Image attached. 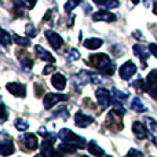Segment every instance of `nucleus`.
I'll use <instances>...</instances> for the list:
<instances>
[{"label": "nucleus", "instance_id": "obj_33", "mask_svg": "<svg viewBox=\"0 0 157 157\" xmlns=\"http://www.w3.org/2000/svg\"><path fill=\"white\" fill-rule=\"evenodd\" d=\"M103 7H106V8H116V7H119V0H108V2H106V4L103 6Z\"/></svg>", "mask_w": 157, "mask_h": 157}, {"label": "nucleus", "instance_id": "obj_9", "mask_svg": "<svg viewBox=\"0 0 157 157\" xmlns=\"http://www.w3.org/2000/svg\"><path fill=\"white\" fill-rule=\"evenodd\" d=\"M41 155L44 157H62V153L59 150L54 149V142L52 141H47L43 139V144H41Z\"/></svg>", "mask_w": 157, "mask_h": 157}, {"label": "nucleus", "instance_id": "obj_7", "mask_svg": "<svg viewBox=\"0 0 157 157\" xmlns=\"http://www.w3.org/2000/svg\"><path fill=\"white\" fill-rule=\"evenodd\" d=\"M2 144H0V153H2L3 157H7L10 155H13L15 147H14V144H13V139L10 136L6 135V132H2Z\"/></svg>", "mask_w": 157, "mask_h": 157}, {"label": "nucleus", "instance_id": "obj_30", "mask_svg": "<svg viewBox=\"0 0 157 157\" xmlns=\"http://www.w3.org/2000/svg\"><path fill=\"white\" fill-rule=\"evenodd\" d=\"M19 62H21V65L24 66L26 71H29V69L33 66V61L30 59V57H28V55H26V57H24V58H21V61H19Z\"/></svg>", "mask_w": 157, "mask_h": 157}, {"label": "nucleus", "instance_id": "obj_39", "mask_svg": "<svg viewBox=\"0 0 157 157\" xmlns=\"http://www.w3.org/2000/svg\"><path fill=\"white\" fill-rule=\"evenodd\" d=\"M132 35H134V36H136V37H138V40H144V39H145V37H144V36H142V35H141V33H139V32H138V30H136V32H134V33H132Z\"/></svg>", "mask_w": 157, "mask_h": 157}, {"label": "nucleus", "instance_id": "obj_13", "mask_svg": "<svg viewBox=\"0 0 157 157\" xmlns=\"http://www.w3.org/2000/svg\"><path fill=\"white\" fill-rule=\"evenodd\" d=\"M75 123H76L77 127L86 128V127H88L90 124L94 123V119H92V116H90V114H86V113L78 110L77 113L75 114Z\"/></svg>", "mask_w": 157, "mask_h": 157}, {"label": "nucleus", "instance_id": "obj_32", "mask_svg": "<svg viewBox=\"0 0 157 157\" xmlns=\"http://www.w3.org/2000/svg\"><path fill=\"white\" fill-rule=\"evenodd\" d=\"M125 157H144V153L138 149H130V152L125 155Z\"/></svg>", "mask_w": 157, "mask_h": 157}, {"label": "nucleus", "instance_id": "obj_36", "mask_svg": "<svg viewBox=\"0 0 157 157\" xmlns=\"http://www.w3.org/2000/svg\"><path fill=\"white\" fill-rule=\"evenodd\" d=\"M149 50H150V52H152V54L157 58V44L156 43H150L149 44Z\"/></svg>", "mask_w": 157, "mask_h": 157}, {"label": "nucleus", "instance_id": "obj_40", "mask_svg": "<svg viewBox=\"0 0 157 157\" xmlns=\"http://www.w3.org/2000/svg\"><path fill=\"white\" fill-rule=\"evenodd\" d=\"M153 13L157 15V0H155V3H153Z\"/></svg>", "mask_w": 157, "mask_h": 157}, {"label": "nucleus", "instance_id": "obj_15", "mask_svg": "<svg viewBox=\"0 0 157 157\" xmlns=\"http://www.w3.org/2000/svg\"><path fill=\"white\" fill-rule=\"evenodd\" d=\"M132 132L138 139H146L147 135H149L147 127H145L144 123H141V121H134L132 123Z\"/></svg>", "mask_w": 157, "mask_h": 157}, {"label": "nucleus", "instance_id": "obj_27", "mask_svg": "<svg viewBox=\"0 0 157 157\" xmlns=\"http://www.w3.org/2000/svg\"><path fill=\"white\" fill-rule=\"evenodd\" d=\"M80 2L81 0H68V2L65 3V11L66 13H72V11L80 4Z\"/></svg>", "mask_w": 157, "mask_h": 157}, {"label": "nucleus", "instance_id": "obj_16", "mask_svg": "<svg viewBox=\"0 0 157 157\" xmlns=\"http://www.w3.org/2000/svg\"><path fill=\"white\" fill-rule=\"evenodd\" d=\"M92 19L94 21H105V22H114L116 21V15L112 14L110 11H106V10H99L97 13L92 14Z\"/></svg>", "mask_w": 157, "mask_h": 157}, {"label": "nucleus", "instance_id": "obj_26", "mask_svg": "<svg viewBox=\"0 0 157 157\" xmlns=\"http://www.w3.org/2000/svg\"><path fill=\"white\" fill-rule=\"evenodd\" d=\"M78 58H80V52H78L76 48H71V50H69V52L66 54V59H68V62L77 61Z\"/></svg>", "mask_w": 157, "mask_h": 157}, {"label": "nucleus", "instance_id": "obj_17", "mask_svg": "<svg viewBox=\"0 0 157 157\" xmlns=\"http://www.w3.org/2000/svg\"><path fill=\"white\" fill-rule=\"evenodd\" d=\"M145 124L147 127V131H149V135L152 136L153 144L157 146V121L152 117H145Z\"/></svg>", "mask_w": 157, "mask_h": 157}, {"label": "nucleus", "instance_id": "obj_14", "mask_svg": "<svg viewBox=\"0 0 157 157\" xmlns=\"http://www.w3.org/2000/svg\"><path fill=\"white\" fill-rule=\"evenodd\" d=\"M6 88H7L13 95H15V97H22L24 98L25 95H26V86H25V84L13 81V83H8L7 86H6Z\"/></svg>", "mask_w": 157, "mask_h": 157}, {"label": "nucleus", "instance_id": "obj_21", "mask_svg": "<svg viewBox=\"0 0 157 157\" xmlns=\"http://www.w3.org/2000/svg\"><path fill=\"white\" fill-rule=\"evenodd\" d=\"M112 98H113V102L114 105H117V103H120L121 105L123 102H125L128 98V94L124 91H120L119 88H113V94H112Z\"/></svg>", "mask_w": 157, "mask_h": 157}, {"label": "nucleus", "instance_id": "obj_29", "mask_svg": "<svg viewBox=\"0 0 157 157\" xmlns=\"http://www.w3.org/2000/svg\"><path fill=\"white\" fill-rule=\"evenodd\" d=\"M25 33H26L28 37H35V36L37 35V29L35 28L33 24H28L26 26H25Z\"/></svg>", "mask_w": 157, "mask_h": 157}, {"label": "nucleus", "instance_id": "obj_43", "mask_svg": "<svg viewBox=\"0 0 157 157\" xmlns=\"http://www.w3.org/2000/svg\"><path fill=\"white\" fill-rule=\"evenodd\" d=\"M81 157H88V156H81Z\"/></svg>", "mask_w": 157, "mask_h": 157}, {"label": "nucleus", "instance_id": "obj_24", "mask_svg": "<svg viewBox=\"0 0 157 157\" xmlns=\"http://www.w3.org/2000/svg\"><path fill=\"white\" fill-rule=\"evenodd\" d=\"M130 86L134 87L135 90H138V91H146V80H142V78H138V80L132 81Z\"/></svg>", "mask_w": 157, "mask_h": 157}, {"label": "nucleus", "instance_id": "obj_5", "mask_svg": "<svg viewBox=\"0 0 157 157\" xmlns=\"http://www.w3.org/2000/svg\"><path fill=\"white\" fill-rule=\"evenodd\" d=\"M146 92L157 99V69H153L146 77Z\"/></svg>", "mask_w": 157, "mask_h": 157}, {"label": "nucleus", "instance_id": "obj_4", "mask_svg": "<svg viewBox=\"0 0 157 157\" xmlns=\"http://www.w3.org/2000/svg\"><path fill=\"white\" fill-rule=\"evenodd\" d=\"M19 142H21V146H24V149L26 152H30V150H36L39 146L37 142V136L35 134H25L19 138Z\"/></svg>", "mask_w": 157, "mask_h": 157}, {"label": "nucleus", "instance_id": "obj_38", "mask_svg": "<svg viewBox=\"0 0 157 157\" xmlns=\"http://www.w3.org/2000/svg\"><path fill=\"white\" fill-rule=\"evenodd\" d=\"M106 2H108V0H94V3L98 4V6H105Z\"/></svg>", "mask_w": 157, "mask_h": 157}, {"label": "nucleus", "instance_id": "obj_25", "mask_svg": "<svg viewBox=\"0 0 157 157\" xmlns=\"http://www.w3.org/2000/svg\"><path fill=\"white\" fill-rule=\"evenodd\" d=\"M13 37H14V41H15L19 47H29L30 46V40H29V39L21 37V36H18V35H13Z\"/></svg>", "mask_w": 157, "mask_h": 157}, {"label": "nucleus", "instance_id": "obj_34", "mask_svg": "<svg viewBox=\"0 0 157 157\" xmlns=\"http://www.w3.org/2000/svg\"><path fill=\"white\" fill-rule=\"evenodd\" d=\"M21 2L26 8H33L35 7V4L37 3V0H21Z\"/></svg>", "mask_w": 157, "mask_h": 157}, {"label": "nucleus", "instance_id": "obj_19", "mask_svg": "<svg viewBox=\"0 0 157 157\" xmlns=\"http://www.w3.org/2000/svg\"><path fill=\"white\" fill-rule=\"evenodd\" d=\"M51 84H52V86H54L57 90L62 91V90L66 87V77L63 76V75H61V73L52 75V77H51Z\"/></svg>", "mask_w": 157, "mask_h": 157}, {"label": "nucleus", "instance_id": "obj_31", "mask_svg": "<svg viewBox=\"0 0 157 157\" xmlns=\"http://www.w3.org/2000/svg\"><path fill=\"white\" fill-rule=\"evenodd\" d=\"M11 43V35L6 29H3V37H2V47H7Z\"/></svg>", "mask_w": 157, "mask_h": 157}, {"label": "nucleus", "instance_id": "obj_2", "mask_svg": "<svg viewBox=\"0 0 157 157\" xmlns=\"http://www.w3.org/2000/svg\"><path fill=\"white\" fill-rule=\"evenodd\" d=\"M124 113H125V109L123 108L120 103H117L116 108H113L108 113L105 125L110 131H113V132H117V131L123 130V114Z\"/></svg>", "mask_w": 157, "mask_h": 157}, {"label": "nucleus", "instance_id": "obj_8", "mask_svg": "<svg viewBox=\"0 0 157 157\" xmlns=\"http://www.w3.org/2000/svg\"><path fill=\"white\" fill-rule=\"evenodd\" d=\"M135 73H136V65L132 61H127L125 63H123L119 71V75L123 80H130Z\"/></svg>", "mask_w": 157, "mask_h": 157}, {"label": "nucleus", "instance_id": "obj_6", "mask_svg": "<svg viewBox=\"0 0 157 157\" xmlns=\"http://www.w3.org/2000/svg\"><path fill=\"white\" fill-rule=\"evenodd\" d=\"M66 99H68V97L65 94H52V92H48V94H46V97L43 99L44 109L48 110L54 105H57L58 102H62V101H66Z\"/></svg>", "mask_w": 157, "mask_h": 157}, {"label": "nucleus", "instance_id": "obj_1", "mask_svg": "<svg viewBox=\"0 0 157 157\" xmlns=\"http://www.w3.org/2000/svg\"><path fill=\"white\" fill-rule=\"evenodd\" d=\"M87 63L90 66H92V68H95L99 73L108 75V76H112L114 72V68H116L114 62L109 58V55L102 54V52L90 55L88 59H87Z\"/></svg>", "mask_w": 157, "mask_h": 157}, {"label": "nucleus", "instance_id": "obj_28", "mask_svg": "<svg viewBox=\"0 0 157 157\" xmlns=\"http://www.w3.org/2000/svg\"><path fill=\"white\" fill-rule=\"evenodd\" d=\"M15 128L18 131H26L28 128H29V124H28V121L26 120H24V119H17Z\"/></svg>", "mask_w": 157, "mask_h": 157}, {"label": "nucleus", "instance_id": "obj_10", "mask_svg": "<svg viewBox=\"0 0 157 157\" xmlns=\"http://www.w3.org/2000/svg\"><path fill=\"white\" fill-rule=\"evenodd\" d=\"M95 94H97L98 103L101 105V109H102V110L108 108V106L110 105V101L113 99V98H112V94L106 88H98Z\"/></svg>", "mask_w": 157, "mask_h": 157}, {"label": "nucleus", "instance_id": "obj_11", "mask_svg": "<svg viewBox=\"0 0 157 157\" xmlns=\"http://www.w3.org/2000/svg\"><path fill=\"white\" fill-rule=\"evenodd\" d=\"M132 51H134V54H135L136 57L141 59L142 68H146V61H147V58H149V55L152 54V52H150V50L145 48L142 44H134V46H132Z\"/></svg>", "mask_w": 157, "mask_h": 157}, {"label": "nucleus", "instance_id": "obj_12", "mask_svg": "<svg viewBox=\"0 0 157 157\" xmlns=\"http://www.w3.org/2000/svg\"><path fill=\"white\" fill-rule=\"evenodd\" d=\"M44 35H46V37H47V40H48L50 46H51L54 50H58V48H61V47H62L63 39L61 37L58 33H55L54 30H46V32H44Z\"/></svg>", "mask_w": 157, "mask_h": 157}, {"label": "nucleus", "instance_id": "obj_23", "mask_svg": "<svg viewBox=\"0 0 157 157\" xmlns=\"http://www.w3.org/2000/svg\"><path fill=\"white\" fill-rule=\"evenodd\" d=\"M131 109H132L134 112H138V113H144V112L147 110V108L144 105L141 98H138V97H135L132 99V102H131Z\"/></svg>", "mask_w": 157, "mask_h": 157}, {"label": "nucleus", "instance_id": "obj_42", "mask_svg": "<svg viewBox=\"0 0 157 157\" xmlns=\"http://www.w3.org/2000/svg\"><path fill=\"white\" fill-rule=\"evenodd\" d=\"M102 157H112V156H108V155H103Z\"/></svg>", "mask_w": 157, "mask_h": 157}, {"label": "nucleus", "instance_id": "obj_41", "mask_svg": "<svg viewBox=\"0 0 157 157\" xmlns=\"http://www.w3.org/2000/svg\"><path fill=\"white\" fill-rule=\"evenodd\" d=\"M36 157H44V156H43V155H41V153H40V155H37Z\"/></svg>", "mask_w": 157, "mask_h": 157}, {"label": "nucleus", "instance_id": "obj_18", "mask_svg": "<svg viewBox=\"0 0 157 157\" xmlns=\"http://www.w3.org/2000/svg\"><path fill=\"white\" fill-rule=\"evenodd\" d=\"M35 52H36V57H37L39 59L47 61V62H50V63H54V61H55L54 57H52L47 50H44L41 46H35Z\"/></svg>", "mask_w": 157, "mask_h": 157}, {"label": "nucleus", "instance_id": "obj_37", "mask_svg": "<svg viewBox=\"0 0 157 157\" xmlns=\"http://www.w3.org/2000/svg\"><path fill=\"white\" fill-rule=\"evenodd\" d=\"M6 119H7V109H6L4 105H3V119H2V123H4Z\"/></svg>", "mask_w": 157, "mask_h": 157}, {"label": "nucleus", "instance_id": "obj_3", "mask_svg": "<svg viewBox=\"0 0 157 157\" xmlns=\"http://www.w3.org/2000/svg\"><path fill=\"white\" fill-rule=\"evenodd\" d=\"M58 138L62 139V142L71 144L73 146H76L77 149H84L87 146V141L80 135H76L73 131H71L69 128H62L58 134Z\"/></svg>", "mask_w": 157, "mask_h": 157}, {"label": "nucleus", "instance_id": "obj_22", "mask_svg": "<svg viewBox=\"0 0 157 157\" xmlns=\"http://www.w3.org/2000/svg\"><path fill=\"white\" fill-rule=\"evenodd\" d=\"M87 149H88V152L91 153V155H94L97 157H102L105 155V153H103V149L95 141H90L88 145H87Z\"/></svg>", "mask_w": 157, "mask_h": 157}, {"label": "nucleus", "instance_id": "obj_35", "mask_svg": "<svg viewBox=\"0 0 157 157\" xmlns=\"http://www.w3.org/2000/svg\"><path fill=\"white\" fill-rule=\"evenodd\" d=\"M52 71H55V66H54V63H50V65H47L46 68L43 69V73L44 75H48V73H51Z\"/></svg>", "mask_w": 157, "mask_h": 157}, {"label": "nucleus", "instance_id": "obj_20", "mask_svg": "<svg viewBox=\"0 0 157 157\" xmlns=\"http://www.w3.org/2000/svg\"><path fill=\"white\" fill-rule=\"evenodd\" d=\"M83 44H84V47L88 50H97L103 44V40L99 37H90V39H87Z\"/></svg>", "mask_w": 157, "mask_h": 157}]
</instances>
